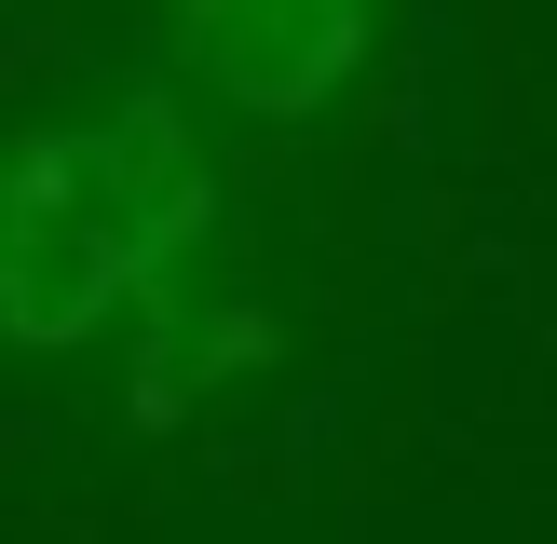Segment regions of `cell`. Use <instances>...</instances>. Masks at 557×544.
<instances>
[{
    "label": "cell",
    "mask_w": 557,
    "mask_h": 544,
    "mask_svg": "<svg viewBox=\"0 0 557 544\" xmlns=\"http://www.w3.org/2000/svg\"><path fill=\"white\" fill-rule=\"evenodd\" d=\"M218 245V163L177 96L0 136V354H82Z\"/></svg>",
    "instance_id": "cell-1"
},
{
    "label": "cell",
    "mask_w": 557,
    "mask_h": 544,
    "mask_svg": "<svg viewBox=\"0 0 557 544\" xmlns=\"http://www.w3.org/2000/svg\"><path fill=\"white\" fill-rule=\"evenodd\" d=\"M163 41L232 123H313L381 54V0H163Z\"/></svg>",
    "instance_id": "cell-2"
}]
</instances>
